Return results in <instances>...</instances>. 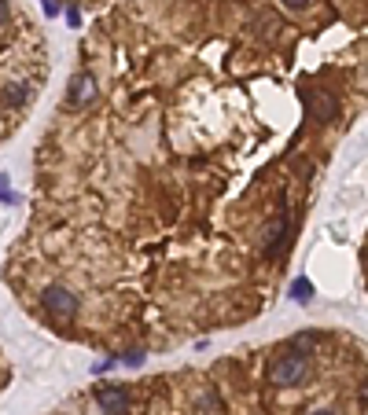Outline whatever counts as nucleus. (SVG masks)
<instances>
[{
  "instance_id": "nucleus-1",
  "label": "nucleus",
  "mask_w": 368,
  "mask_h": 415,
  "mask_svg": "<svg viewBox=\"0 0 368 415\" xmlns=\"http://www.w3.org/2000/svg\"><path fill=\"white\" fill-rule=\"evenodd\" d=\"M269 379H273V386H298L306 379V357L295 353V349L284 357H276L273 367H269Z\"/></svg>"
},
{
  "instance_id": "nucleus-2",
  "label": "nucleus",
  "mask_w": 368,
  "mask_h": 415,
  "mask_svg": "<svg viewBox=\"0 0 368 415\" xmlns=\"http://www.w3.org/2000/svg\"><path fill=\"white\" fill-rule=\"evenodd\" d=\"M41 301H45V309L56 316V320H74L78 316V298L59 287V283H52V287H45V294H41Z\"/></svg>"
},
{
  "instance_id": "nucleus-3",
  "label": "nucleus",
  "mask_w": 368,
  "mask_h": 415,
  "mask_svg": "<svg viewBox=\"0 0 368 415\" xmlns=\"http://www.w3.org/2000/svg\"><path fill=\"white\" fill-rule=\"evenodd\" d=\"M96 401H100L103 415H125L129 411V389L125 386H103L96 393Z\"/></svg>"
},
{
  "instance_id": "nucleus-4",
  "label": "nucleus",
  "mask_w": 368,
  "mask_h": 415,
  "mask_svg": "<svg viewBox=\"0 0 368 415\" xmlns=\"http://www.w3.org/2000/svg\"><path fill=\"white\" fill-rule=\"evenodd\" d=\"M288 235H291V225H288V217H276V221L266 228V254L269 257H280L288 250Z\"/></svg>"
},
{
  "instance_id": "nucleus-5",
  "label": "nucleus",
  "mask_w": 368,
  "mask_h": 415,
  "mask_svg": "<svg viewBox=\"0 0 368 415\" xmlns=\"http://www.w3.org/2000/svg\"><path fill=\"white\" fill-rule=\"evenodd\" d=\"M93 99H96V81H93V74H78V77L70 81L67 103H70V107H85V103H93Z\"/></svg>"
},
{
  "instance_id": "nucleus-6",
  "label": "nucleus",
  "mask_w": 368,
  "mask_h": 415,
  "mask_svg": "<svg viewBox=\"0 0 368 415\" xmlns=\"http://www.w3.org/2000/svg\"><path fill=\"white\" fill-rule=\"evenodd\" d=\"M306 103H310V111H313L317 122H332L335 111H339V103H335L332 92H306Z\"/></svg>"
},
{
  "instance_id": "nucleus-7",
  "label": "nucleus",
  "mask_w": 368,
  "mask_h": 415,
  "mask_svg": "<svg viewBox=\"0 0 368 415\" xmlns=\"http://www.w3.org/2000/svg\"><path fill=\"white\" fill-rule=\"evenodd\" d=\"M0 99H4V107H23L30 99V85H8Z\"/></svg>"
},
{
  "instance_id": "nucleus-8",
  "label": "nucleus",
  "mask_w": 368,
  "mask_h": 415,
  "mask_svg": "<svg viewBox=\"0 0 368 415\" xmlns=\"http://www.w3.org/2000/svg\"><path fill=\"white\" fill-rule=\"evenodd\" d=\"M291 298L306 305V301L313 298V287H310V279H295V283H291Z\"/></svg>"
},
{
  "instance_id": "nucleus-9",
  "label": "nucleus",
  "mask_w": 368,
  "mask_h": 415,
  "mask_svg": "<svg viewBox=\"0 0 368 415\" xmlns=\"http://www.w3.org/2000/svg\"><path fill=\"white\" fill-rule=\"evenodd\" d=\"M313 345H320V335H298L291 342V349H295V353H302V357H306V349H313Z\"/></svg>"
},
{
  "instance_id": "nucleus-10",
  "label": "nucleus",
  "mask_w": 368,
  "mask_h": 415,
  "mask_svg": "<svg viewBox=\"0 0 368 415\" xmlns=\"http://www.w3.org/2000/svg\"><path fill=\"white\" fill-rule=\"evenodd\" d=\"M122 360H125L129 367H140V364H144V349H129V353H125Z\"/></svg>"
},
{
  "instance_id": "nucleus-11",
  "label": "nucleus",
  "mask_w": 368,
  "mask_h": 415,
  "mask_svg": "<svg viewBox=\"0 0 368 415\" xmlns=\"http://www.w3.org/2000/svg\"><path fill=\"white\" fill-rule=\"evenodd\" d=\"M0 199H4V203H15V195H11V188H8V177H0Z\"/></svg>"
},
{
  "instance_id": "nucleus-12",
  "label": "nucleus",
  "mask_w": 368,
  "mask_h": 415,
  "mask_svg": "<svg viewBox=\"0 0 368 415\" xmlns=\"http://www.w3.org/2000/svg\"><path fill=\"white\" fill-rule=\"evenodd\" d=\"M284 8H291V11H302V8H310V0H280Z\"/></svg>"
},
{
  "instance_id": "nucleus-13",
  "label": "nucleus",
  "mask_w": 368,
  "mask_h": 415,
  "mask_svg": "<svg viewBox=\"0 0 368 415\" xmlns=\"http://www.w3.org/2000/svg\"><path fill=\"white\" fill-rule=\"evenodd\" d=\"M45 15H48V18L59 15V0H45Z\"/></svg>"
},
{
  "instance_id": "nucleus-14",
  "label": "nucleus",
  "mask_w": 368,
  "mask_h": 415,
  "mask_svg": "<svg viewBox=\"0 0 368 415\" xmlns=\"http://www.w3.org/2000/svg\"><path fill=\"white\" fill-rule=\"evenodd\" d=\"M67 18H70V26H78V23H81V11H78V8H70V11H67Z\"/></svg>"
},
{
  "instance_id": "nucleus-15",
  "label": "nucleus",
  "mask_w": 368,
  "mask_h": 415,
  "mask_svg": "<svg viewBox=\"0 0 368 415\" xmlns=\"http://www.w3.org/2000/svg\"><path fill=\"white\" fill-rule=\"evenodd\" d=\"M8 18V0H0V23Z\"/></svg>"
},
{
  "instance_id": "nucleus-16",
  "label": "nucleus",
  "mask_w": 368,
  "mask_h": 415,
  "mask_svg": "<svg viewBox=\"0 0 368 415\" xmlns=\"http://www.w3.org/2000/svg\"><path fill=\"white\" fill-rule=\"evenodd\" d=\"M310 415H335V411H328V408H317V411H310Z\"/></svg>"
}]
</instances>
